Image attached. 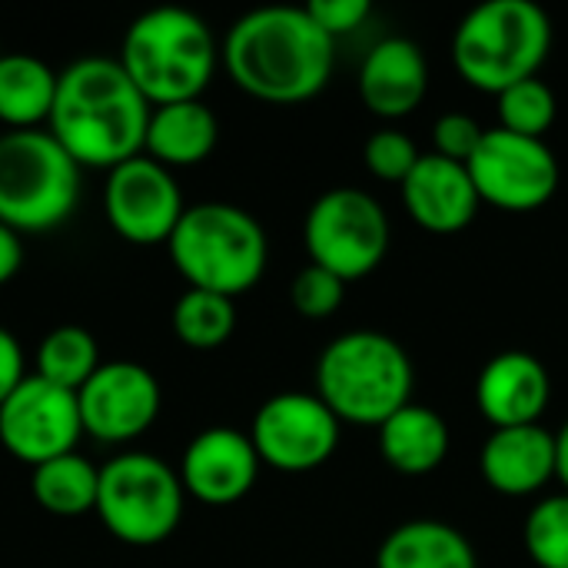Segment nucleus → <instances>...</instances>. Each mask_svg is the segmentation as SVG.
Listing matches in <instances>:
<instances>
[{
	"label": "nucleus",
	"mask_w": 568,
	"mask_h": 568,
	"mask_svg": "<svg viewBox=\"0 0 568 568\" xmlns=\"http://www.w3.org/2000/svg\"><path fill=\"white\" fill-rule=\"evenodd\" d=\"M150 100L116 57H80L57 80L50 136L80 170H113L143 153Z\"/></svg>",
	"instance_id": "1"
},
{
	"label": "nucleus",
	"mask_w": 568,
	"mask_h": 568,
	"mask_svg": "<svg viewBox=\"0 0 568 568\" xmlns=\"http://www.w3.org/2000/svg\"><path fill=\"white\" fill-rule=\"evenodd\" d=\"M220 60L243 93L263 103H303L329 83L336 40L306 7H260L230 27Z\"/></svg>",
	"instance_id": "2"
},
{
	"label": "nucleus",
	"mask_w": 568,
	"mask_h": 568,
	"mask_svg": "<svg viewBox=\"0 0 568 568\" xmlns=\"http://www.w3.org/2000/svg\"><path fill=\"white\" fill-rule=\"evenodd\" d=\"M116 60L150 106H166L203 97L216 73L220 47L193 10L156 7L126 27Z\"/></svg>",
	"instance_id": "3"
},
{
	"label": "nucleus",
	"mask_w": 568,
	"mask_h": 568,
	"mask_svg": "<svg viewBox=\"0 0 568 568\" xmlns=\"http://www.w3.org/2000/svg\"><path fill=\"white\" fill-rule=\"evenodd\" d=\"M166 253L190 290L236 300L263 280L270 243L260 220L243 206L196 203L180 216Z\"/></svg>",
	"instance_id": "4"
},
{
	"label": "nucleus",
	"mask_w": 568,
	"mask_h": 568,
	"mask_svg": "<svg viewBox=\"0 0 568 568\" xmlns=\"http://www.w3.org/2000/svg\"><path fill=\"white\" fill-rule=\"evenodd\" d=\"M413 359L386 333L336 336L316 363V396L339 423L383 426L413 399Z\"/></svg>",
	"instance_id": "5"
},
{
	"label": "nucleus",
	"mask_w": 568,
	"mask_h": 568,
	"mask_svg": "<svg viewBox=\"0 0 568 568\" xmlns=\"http://www.w3.org/2000/svg\"><path fill=\"white\" fill-rule=\"evenodd\" d=\"M552 47L549 13L532 0H489L469 10L453 37L459 77L483 90L503 93L532 80Z\"/></svg>",
	"instance_id": "6"
},
{
	"label": "nucleus",
	"mask_w": 568,
	"mask_h": 568,
	"mask_svg": "<svg viewBox=\"0 0 568 568\" xmlns=\"http://www.w3.org/2000/svg\"><path fill=\"white\" fill-rule=\"evenodd\" d=\"M83 170L50 130L0 133V223L27 233L63 226L80 203Z\"/></svg>",
	"instance_id": "7"
},
{
	"label": "nucleus",
	"mask_w": 568,
	"mask_h": 568,
	"mask_svg": "<svg viewBox=\"0 0 568 568\" xmlns=\"http://www.w3.org/2000/svg\"><path fill=\"white\" fill-rule=\"evenodd\" d=\"M180 473L150 453H120L100 466L97 519L103 529L133 549L166 542L183 523Z\"/></svg>",
	"instance_id": "8"
},
{
	"label": "nucleus",
	"mask_w": 568,
	"mask_h": 568,
	"mask_svg": "<svg viewBox=\"0 0 568 568\" xmlns=\"http://www.w3.org/2000/svg\"><path fill=\"white\" fill-rule=\"evenodd\" d=\"M303 240L313 266L343 283L376 273L389 250L386 210L356 186L326 190L306 213Z\"/></svg>",
	"instance_id": "9"
},
{
	"label": "nucleus",
	"mask_w": 568,
	"mask_h": 568,
	"mask_svg": "<svg viewBox=\"0 0 568 568\" xmlns=\"http://www.w3.org/2000/svg\"><path fill=\"white\" fill-rule=\"evenodd\" d=\"M466 170L479 200L509 213L539 210L559 190V160L546 140L519 136L503 126L486 130Z\"/></svg>",
	"instance_id": "10"
},
{
	"label": "nucleus",
	"mask_w": 568,
	"mask_h": 568,
	"mask_svg": "<svg viewBox=\"0 0 568 568\" xmlns=\"http://www.w3.org/2000/svg\"><path fill=\"white\" fill-rule=\"evenodd\" d=\"M103 213L110 230L130 246H166L186 203L173 170L140 153L106 173Z\"/></svg>",
	"instance_id": "11"
},
{
	"label": "nucleus",
	"mask_w": 568,
	"mask_h": 568,
	"mask_svg": "<svg viewBox=\"0 0 568 568\" xmlns=\"http://www.w3.org/2000/svg\"><path fill=\"white\" fill-rule=\"evenodd\" d=\"M250 439L260 463L280 473H310L333 459L339 419L316 393H276L256 409Z\"/></svg>",
	"instance_id": "12"
},
{
	"label": "nucleus",
	"mask_w": 568,
	"mask_h": 568,
	"mask_svg": "<svg viewBox=\"0 0 568 568\" xmlns=\"http://www.w3.org/2000/svg\"><path fill=\"white\" fill-rule=\"evenodd\" d=\"M80 439L83 423L77 393L60 389L33 373L0 406V446L30 469L77 453Z\"/></svg>",
	"instance_id": "13"
},
{
	"label": "nucleus",
	"mask_w": 568,
	"mask_h": 568,
	"mask_svg": "<svg viewBox=\"0 0 568 568\" xmlns=\"http://www.w3.org/2000/svg\"><path fill=\"white\" fill-rule=\"evenodd\" d=\"M83 436L103 446H126L140 439L160 416V379L130 359L100 363V369L77 393Z\"/></svg>",
	"instance_id": "14"
},
{
	"label": "nucleus",
	"mask_w": 568,
	"mask_h": 568,
	"mask_svg": "<svg viewBox=\"0 0 568 568\" xmlns=\"http://www.w3.org/2000/svg\"><path fill=\"white\" fill-rule=\"evenodd\" d=\"M260 456L250 433L230 426H210L190 439L180 459L183 493L203 506H233L240 503L260 476Z\"/></svg>",
	"instance_id": "15"
},
{
	"label": "nucleus",
	"mask_w": 568,
	"mask_h": 568,
	"mask_svg": "<svg viewBox=\"0 0 568 568\" xmlns=\"http://www.w3.org/2000/svg\"><path fill=\"white\" fill-rule=\"evenodd\" d=\"M549 369L526 349L493 356L476 379V406L496 429L536 426L549 406Z\"/></svg>",
	"instance_id": "16"
},
{
	"label": "nucleus",
	"mask_w": 568,
	"mask_h": 568,
	"mask_svg": "<svg viewBox=\"0 0 568 568\" xmlns=\"http://www.w3.org/2000/svg\"><path fill=\"white\" fill-rule=\"evenodd\" d=\"M403 203L409 216L429 233H459L476 220L479 193L463 163L436 153H423L413 173L403 180Z\"/></svg>",
	"instance_id": "17"
},
{
	"label": "nucleus",
	"mask_w": 568,
	"mask_h": 568,
	"mask_svg": "<svg viewBox=\"0 0 568 568\" xmlns=\"http://www.w3.org/2000/svg\"><path fill=\"white\" fill-rule=\"evenodd\" d=\"M429 90V63L419 43L406 37L379 40L359 70V97L369 113L383 120L409 116Z\"/></svg>",
	"instance_id": "18"
},
{
	"label": "nucleus",
	"mask_w": 568,
	"mask_h": 568,
	"mask_svg": "<svg viewBox=\"0 0 568 568\" xmlns=\"http://www.w3.org/2000/svg\"><path fill=\"white\" fill-rule=\"evenodd\" d=\"M479 473L503 496H532L556 476V433L536 426L493 429L479 453Z\"/></svg>",
	"instance_id": "19"
},
{
	"label": "nucleus",
	"mask_w": 568,
	"mask_h": 568,
	"mask_svg": "<svg viewBox=\"0 0 568 568\" xmlns=\"http://www.w3.org/2000/svg\"><path fill=\"white\" fill-rule=\"evenodd\" d=\"M220 140V120L203 100H183L153 106L143 140V156L166 170H183L203 163Z\"/></svg>",
	"instance_id": "20"
},
{
	"label": "nucleus",
	"mask_w": 568,
	"mask_h": 568,
	"mask_svg": "<svg viewBox=\"0 0 568 568\" xmlns=\"http://www.w3.org/2000/svg\"><path fill=\"white\" fill-rule=\"evenodd\" d=\"M379 453L403 476H426L449 456V426L429 406H403L379 426Z\"/></svg>",
	"instance_id": "21"
},
{
	"label": "nucleus",
	"mask_w": 568,
	"mask_h": 568,
	"mask_svg": "<svg viewBox=\"0 0 568 568\" xmlns=\"http://www.w3.org/2000/svg\"><path fill=\"white\" fill-rule=\"evenodd\" d=\"M57 80L60 73L37 53H0V123L7 130H43Z\"/></svg>",
	"instance_id": "22"
},
{
	"label": "nucleus",
	"mask_w": 568,
	"mask_h": 568,
	"mask_svg": "<svg viewBox=\"0 0 568 568\" xmlns=\"http://www.w3.org/2000/svg\"><path fill=\"white\" fill-rule=\"evenodd\" d=\"M376 568H479L469 539L436 519H416L396 526L379 552Z\"/></svg>",
	"instance_id": "23"
},
{
	"label": "nucleus",
	"mask_w": 568,
	"mask_h": 568,
	"mask_svg": "<svg viewBox=\"0 0 568 568\" xmlns=\"http://www.w3.org/2000/svg\"><path fill=\"white\" fill-rule=\"evenodd\" d=\"M33 503L60 519H77L97 509L100 493V466H93L80 453L57 456L37 469H30Z\"/></svg>",
	"instance_id": "24"
},
{
	"label": "nucleus",
	"mask_w": 568,
	"mask_h": 568,
	"mask_svg": "<svg viewBox=\"0 0 568 568\" xmlns=\"http://www.w3.org/2000/svg\"><path fill=\"white\" fill-rule=\"evenodd\" d=\"M100 369V346L83 326H57L50 329L33 356V376L80 393V386Z\"/></svg>",
	"instance_id": "25"
},
{
	"label": "nucleus",
	"mask_w": 568,
	"mask_h": 568,
	"mask_svg": "<svg viewBox=\"0 0 568 568\" xmlns=\"http://www.w3.org/2000/svg\"><path fill=\"white\" fill-rule=\"evenodd\" d=\"M173 333L183 346L196 349V353H210L220 349L233 329H236V306L226 296L216 293H203V290H186L170 313Z\"/></svg>",
	"instance_id": "26"
},
{
	"label": "nucleus",
	"mask_w": 568,
	"mask_h": 568,
	"mask_svg": "<svg viewBox=\"0 0 568 568\" xmlns=\"http://www.w3.org/2000/svg\"><path fill=\"white\" fill-rule=\"evenodd\" d=\"M499 126L519 136L542 140V133L556 123V93L539 80H523L499 93Z\"/></svg>",
	"instance_id": "27"
},
{
	"label": "nucleus",
	"mask_w": 568,
	"mask_h": 568,
	"mask_svg": "<svg viewBox=\"0 0 568 568\" xmlns=\"http://www.w3.org/2000/svg\"><path fill=\"white\" fill-rule=\"evenodd\" d=\"M526 552L539 568H568V493L532 506L526 516Z\"/></svg>",
	"instance_id": "28"
},
{
	"label": "nucleus",
	"mask_w": 568,
	"mask_h": 568,
	"mask_svg": "<svg viewBox=\"0 0 568 568\" xmlns=\"http://www.w3.org/2000/svg\"><path fill=\"white\" fill-rule=\"evenodd\" d=\"M343 296H346V283L320 266H306L296 273L293 286H290V300H293V310L306 320H326L333 316L339 306H343Z\"/></svg>",
	"instance_id": "29"
},
{
	"label": "nucleus",
	"mask_w": 568,
	"mask_h": 568,
	"mask_svg": "<svg viewBox=\"0 0 568 568\" xmlns=\"http://www.w3.org/2000/svg\"><path fill=\"white\" fill-rule=\"evenodd\" d=\"M363 156H366V166L373 176L403 186V180L413 173V166L419 163L423 153L416 150V143L403 130H379L366 140Z\"/></svg>",
	"instance_id": "30"
},
{
	"label": "nucleus",
	"mask_w": 568,
	"mask_h": 568,
	"mask_svg": "<svg viewBox=\"0 0 568 568\" xmlns=\"http://www.w3.org/2000/svg\"><path fill=\"white\" fill-rule=\"evenodd\" d=\"M483 136H486V130L469 113H456L453 110V113H443L433 123V146H436L433 153L466 166L473 160V153L479 150Z\"/></svg>",
	"instance_id": "31"
},
{
	"label": "nucleus",
	"mask_w": 568,
	"mask_h": 568,
	"mask_svg": "<svg viewBox=\"0 0 568 568\" xmlns=\"http://www.w3.org/2000/svg\"><path fill=\"white\" fill-rule=\"evenodd\" d=\"M369 10H373L369 0H313V3H306V13L333 40L343 37V33H353L356 27H363Z\"/></svg>",
	"instance_id": "32"
},
{
	"label": "nucleus",
	"mask_w": 568,
	"mask_h": 568,
	"mask_svg": "<svg viewBox=\"0 0 568 568\" xmlns=\"http://www.w3.org/2000/svg\"><path fill=\"white\" fill-rule=\"evenodd\" d=\"M27 363H23V349L17 343V336L10 329L0 326V406L10 399V393L27 379Z\"/></svg>",
	"instance_id": "33"
},
{
	"label": "nucleus",
	"mask_w": 568,
	"mask_h": 568,
	"mask_svg": "<svg viewBox=\"0 0 568 568\" xmlns=\"http://www.w3.org/2000/svg\"><path fill=\"white\" fill-rule=\"evenodd\" d=\"M23 266V236L0 223V286H7Z\"/></svg>",
	"instance_id": "34"
},
{
	"label": "nucleus",
	"mask_w": 568,
	"mask_h": 568,
	"mask_svg": "<svg viewBox=\"0 0 568 568\" xmlns=\"http://www.w3.org/2000/svg\"><path fill=\"white\" fill-rule=\"evenodd\" d=\"M556 476L562 479L568 493V423L556 433Z\"/></svg>",
	"instance_id": "35"
}]
</instances>
